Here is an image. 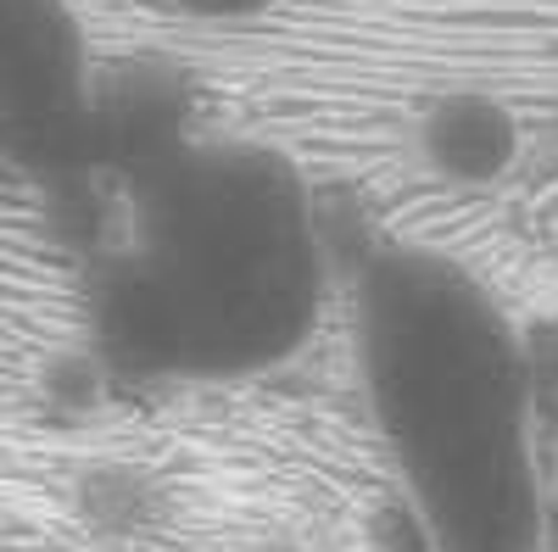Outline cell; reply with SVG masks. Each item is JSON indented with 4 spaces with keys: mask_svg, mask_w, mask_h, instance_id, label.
I'll return each instance as SVG.
<instances>
[{
    "mask_svg": "<svg viewBox=\"0 0 558 552\" xmlns=\"http://www.w3.org/2000/svg\"><path fill=\"white\" fill-rule=\"evenodd\" d=\"M330 307V235L291 151L173 134L123 173L89 280L101 357L146 385H241L302 357Z\"/></svg>",
    "mask_w": 558,
    "mask_h": 552,
    "instance_id": "obj_1",
    "label": "cell"
},
{
    "mask_svg": "<svg viewBox=\"0 0 558 552\" xmlns=\"http://www.w3.org/2000/svg\"><path fill=\"white\" fill-rule=\"evenodd\" d=\"M368 436L430 552H547L536 357L508 302L441 246H386L352 291Z\"/></svg>",
    "mask_w": 558,
    "mask_h": 552,
    "instance_id": "obj_2",
    "label": "cell"
},
{
    "mask_svg": "<svg viewBox=\"0 0 558 552\" xmlns=\"http://www.w3.org/2000/svg\"><path fill=\"white\" fill-rule=\"evenodd\" d=\"M413 162L447 191H492L525 157V123L492 89H441L413 118Z\"/></svg>",
    "mask_w": 558,
    "mask_h": 552,
    "instance_id": "obj_3",
    "label": "cell"
},
{
    "mask_svg": "<svg viewBox=\"0 0 558 552\" xmlns=\"http://www.w3.org/2000/svg\"><path fill=\"white\" fill-rule=\"evenodd\" d=\"M157 7L191 17V23H246V17H263L274 0H157Z\"/></svg>",
    "mask_w": 558,
    "mask_h": 552,
    "instance_id": "obj_4",
    "label": "cell"
},
{
    "mask_svg": "<svg viewBox=\"0 0 558 552\" xmlns=\"http://www.w3.org/2000/svg\"><path fill=\"white\" fill-rule=\"evenodd\" d=\"M7 157H12V118H7V96H0V191H7Z\"/></svg>",
    "mask_w": 558,
    "mask_h": 552,
    "instance_id": "obj_5",
    "label": "cell"
}]
</instances>
